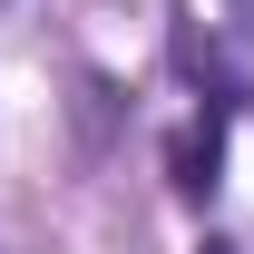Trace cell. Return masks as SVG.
Wrapping results in <instances>:
<instances>
[{
  "label": "cell",
  "instance_id": "6da1fadb",
  "mask_svg": "<svg viewBox=\"0 0 254 254\" xmlns=\"http://www.w3.org/2000/svg\"><path fill=\"white\" fill-rule=\"evenodd\" d=\"M225 137H235V108H215V98H195V118L166 127V186H176V205H215Z\"/></svg>",
  "mask_w": 254,
  "mask_h": 254
},
{
  "label": "cell",
  "instance_id": "7a4b0ae2",
  "mask_svg": "<svg viewBox=\"0 0 254 254\" xmlns=\"http://www.w3.org/2000/svg\"><path fill=\"white\" fill-rule=\"evenodd\" d=\"M166 59H176V78H186L195 98H215V108H245V68L225 59L215 39L195 30V20H176V39H166Z\"/></svg>",
  "mask_w": 254,
  "mask_h": 254
},
{
  "label": "cell",
  "instance_id": "3957f363",
  "mask_svg": "<svg viewBox=\"0 0 254 254\" xmlns=\"http://www.w3.org/2000/svg\"><path fill=\"white\" fill-rule=\"evenodd\" d=\"M195 254H245V245H235V235H205V245H195Z\"/></svg>",
  "mask_w": 254,
  "mask_h": 254
},
{
  "label": "cell",
  "instance_id": "277c9868",
  "mask_svg": "<svg viewBox=\"0 0 254 254\" xmlns=\"http://www.w3.org/2000/svg\"><path fill=\"white\" fill-rule=\"evenodd\" d=\"M235 10H254V0H235Z\"/></svg>",
  "mask_w": 254,
  "mask_h": 254
}]
</instances>
